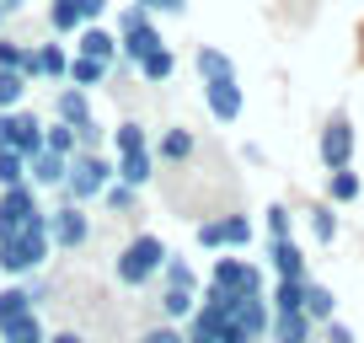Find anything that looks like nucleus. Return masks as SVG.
Wrapping results in <instances>:
<instances>
[{"label":"nucleus","instance_id":"24","mask_svg":"<svg viewBox=\"0 0 364 343\" xmlns=\"http://www.w3.org/2000/svg\"><path fill=\"white\" fill-rule=\"evenodd\" d=\"M107 75H113V65H102V59H86V54H70V70H65V80H70V86L91 92V86H102Z\"/></svg>","mask_w":364,"mask_h":343},{"label":"nucleus","instance_id":"36","mask_svg":"<svg viewBox=\"0 0 364 343\" xmlns=\"http://www.w3.org/2000/svg\"><path fill=\"white\" fill-rule=\"evenodd\" d=\"M16 183H27V156L0 150V188H16Z\"/></svg>","mask_w":364,"mask_h":343},{"label":"nucleus","instance_id":"30","mask_svg":"<svg viewBox=\"0 0 364 343\" xmlns=\"http://www.w3.org/2000/svg\"><path fill=\"white\" fill-rule=\"evenodd\" d=\"M359 194H364V183H359V172H353V167L327 172V204H353Z\"/></svg>","mask_w":364,"mask_h":343},{"label":"nucleus","instance_id":"3","mask_svg":"<svg viewBox=\"0 0 364 343\" xmlns=\"http://www.w3.org/2000/svg\"><path fill=\"white\" fill-rule=\"evenodd\" d=\"M113 177H118V167H113L107 150H75V156H70V172H65V188H59V204H80V209L97 204Z\"/></svg>","mask_w":364,"mask_h":343},{"label":"nucleus","instance_id":"25","mask_svg":"<svg viewBox=\"0 0 364 343\" xmlns=\"http://www.w3.org/2000/svg\"><path fill=\"white\" fill-rule=\"evenodd\" d=\"M156 285H171V290H204V279H198V268L182 258V252H166V268H161Z\"/></svg>","mask_w":364,"mask_h":343},{"label":"nucleus","instance_id":"40","mask_svg":"<svg viewBox=\"0 0 364 343\" xmlns=\"http://www.w3.org/2000/svg\"><path fill=\"white\" fill-rule=\"evenodd\" d=\"M22 54H27V43H16V38L0 33V70H22Z\"/></svg>","mask_w":364,"mask_h":343},{"label":"nucleus","instance_id":"43","mask_svg":"<svg viewBox=\"0 0 364 343\" xmlns=\"http://www.w3.org/2000/svg\"><path fill=\"white\" fill-rule=\"evenodd\" d=\"M22 6H27V0H0V11H6V16H11V11H22Z\"/></svg>","mask_w":364,"mask_h":343},{"label":"nucleus","instance_id":"32","mask_svg":"<svg viewBox=\"0 0 364 343\" xmlns=\"http://www.w3.org/2000/svg\"><path fill=\"white\" fill-rule=\"evenodd\" d=\"M43 150H54V156H75L80 139H75V124H43Z\"/></svg>","mask_w":364,"mask_h":343},{"label":"nucleus","instance_id":"29","mask_svg":"<svg viewBox=\"0 0 364 343\" xmlns=\"http://www.w3.org/2000/svg\"><path fill=\"white\" fill-rule=\"evenodd\" d=\"M268 306L273 311H306V279H273Z\"/></svg>","mask_w":364,"mask_h":343},{"label":"nucleus","instance_id":"22","mask_svg":"<svg viewBox=\"0 0 364 343\" xmlns=\"http://www.w3.org/2000/svg\"><path fill=\"white\" fill-rule=\"evenodd\" d=\"M54 118H59V124H86V118H91V92H80V86H59V92H54Z\"/></svg>","mask_w":364,"mask_h":343},{"label":"nucleus","instance_id":"5","mask_svg":"<svg viewBox=\"0 0 364 343\" xmlns=\"http://www.w3.org/2000/svg\"><path fill=\"white\" fill-rule=\"evenodd\" d=\"M150 48H161V27L150 22L145 6L129 0L124 11H118V59H124V65H139Z\"/></svg>","mask_w":364,"mask_h":343},{"label":"nucleus","instance_id":"31","mask_svg":"<svg viewBox=\"0 0 364 343\" xmlns=\"http://www.w3.org/2000/svg\"><path fill=\"white\" fill-rule=\"evenodd\" d=\"M102 209H107V215H134V209H139V188H129V183L113 177V183L102 188Z\"/></svg>","mask_w":364,"mask_h":343},{"label":"nucleus","instance_id":"27","mask_svg":"<svg viewBox=\"0 0 364 343\" xmlns=\"http://www.w3.org/2000/svg\"><path fill=\"white\" fill-rule=\"evenodd\" d=\"M150 145V134H145V124H134V118H124L118 129H107V156H124V150H145Z\"/></svg>","mask_w":364,"mask_h":343},{"label":"nucleus","instance_id":"17","mask_svg":"<svg viewBox=\"0 0 364 343\" xmlns=\"http://www.w3.org/2000/svg\"><path fill=\"white\" fill-rule=\"evenodd\" d=\"M75 54H86V59H102V65H118V33H107V27L86 22V27L75 33Z\"/></svg>","mask_w":364,"mask_h":343},{"label":"nucleus","instance_id":"19","mask_svg":"<svg viewBox=\"0 0 364 343\" xmlns=\"http://www.w3.org/2000/svg\"><path fill=\"white\" fill-rule=\"evenodd\" d=\"M193 70H198V86H204V80H230L236 75V59H230L225 48H215V43H198Z\"/></svg>","mask_w":364,"mask_h":343},{"label":"nucleus","instance_id":"39","mask_svg":"<svg viewBox=\"0 0 364 343\" xmlns=\"http://www.w3.org/2000/svg\"><path fill=\"white\" fill-rule=\"evenodd\" d=\"M316 338H321V343H359V338H353V327H348V322H338V317H332V322H321V327H316Z\"/></svg>","mask_w":364,"mask_h":343},{"label":"nucleus","instance_id":"26","mask_svg":"<svg viewBox=\"0 0 364 343\" xmlns=\"http://www.w3.org/2000/svg\"><path fill=\"white\" fill-rule=\"evenodd\" d=\"M48 27H54L59 38L80 33V27H86V11H80V0H48Z\"/></svg>","mask_w":364,"mask_h":343},{"label":"nucleus","instance_id":"13","mask_svg":"<svg viewBox=\"0 0 364 343\" xmlns=\"http://www.w3.org/2000/svg\"><path fill=\"white\" fill-rule=\"evenodd\" d=\"M268 268L273 279H311V258L295 236H273L268 241Z\"/></svg>","mask_w":364,"mask_h":343},{"label":"nucleus","instance_id":"41","mask_svg":"<svg viewBox=\"0 0 364 343\" xmlns=\"http://www.w3.org/2000/svg\"><path fill=\"white\" fill-rule=\"evenodd\" d=\"M134 6H145L150 16H182L188 11V0H134Z\"/></svg>","mask_w":364,"mask_h":343},{"label":"nucleus","instance_id":"34","mask_svg":"<svg viewBox=\"0 0 364 343\" xmlns=\"http://www.w3.org/2000/svg\"><path fill=\"white\" fill-rule=\"evenodd\" d=\"M311 236H316V247H332V241H338V204L311 209Z\"/></svg>","mask_w":364,"mask_h":343},{"label":"nucleus","instance_id":"6","mask_svg":"<svg viewBox=\"0 0 364 343\" xmlns=\"http://www.w3.org/2000/svg\"><path fill=\"white\" fill-rule=\"evenodd\" d=\"M193 241L204 252H247L257 241V226H252V215H215V220H198Z\"/></svg>","mask_w":364,"mask_h":343},{"label":"nucleus","instance_id":"35","mask_svg":"<svg viewBox=\"0 0 364 343\" xmlns=\"http://www.w3.org/2000/svg\"><path fill=\"white\" fill-rule=\"evenodd\" d=\"M262 231H268V241L273 236H295V215H289V204H268V209H262Z\"/></svg>","mask_w":364,"mask_h":343},{"label":"nucleus","instance_id":"4","mask_svg":"<svg viewBox=\"0 0 364 343\" xmlns=\"http://www.w3.org/2000/svg\"><path fill=\"white\" fill-rule=\"evenodd\" d=\"M204 285L225 290V295H268V274H262L252 258H241V252H215Z\"/></svg>","mask_w":364,"mask_h":343},{"label":"nucleus","instance_id":"38","mask_svg":"<svg viewBox=\"0 0 364 343\" xmlns=\"http://www.w3.org/2000/svg\"><path fill=\"white\" fill-rule=\"evenodd\" d=\"M75 139H80V150H102L107 145V129L97 124V118H86V124H75Z\"/></svg>","mask_w":364,"mask_h":343},{"label":"nucleus","instance_id":"9","mask_svg":"<svg viewBox=\"0 0 364 343\" xmlns=\"http://www.w3.org/2000/svg\"><path fill=\"white\" fill-rule=\"evenodd\" d=\"M33 215H43V194L33 183H16V188H0V241L16 236Z\"/></svg>","mask_w":364,"mask_h":343},{"label":"nucleus","instance_id":"1","mask_svg":"<svg viewBox=\"0 0 364 343\" xmlns=\"http://www.w3.org/2000/svg\"><path fill=\"white\" fill-rule=\"evenodd\" d=\"M48 258H54V241H48V204H43V215H33L16 236L0 241V274H6V279L43 274Z\"/></svg>","mask_w":364,"mask_h":343},{"label":"nucleus","instance_id":"21","mask_svg":"<svg viewBox=\"0 0 364 343\" xmlns=\"http://www.w3.org/2000/svg\"><path fill=\"white\" fill-rule=\"evenodd\" d=\"M161 322H177V327H188V317L198 311V290H171V285H161Z\"/></svg>","mask_w":364,"mask_h":343},{"label":"nucleus","instance_id":"16","mask_svg":"<svg viewBox=\"0 0 364 343\" xmlns=\"http://www.w3.org/2000/svg\"><path fill=\"white\" fill-rule=\"evenodd\" d=\"M316 338V322L306 311H273L268 322V343H311Z\"/></svg>","mask_w":364,"mask_h":343},{"label":"nucleus","instance_id":"23","mask_svg":"<svg viewBox=\"0 0 364 343\" xmlns=\"http://www.w3.org/2000/svg\"><path fill=\"white\" fill-rule=\"evenodd\" d=\"M134 70H139V80H145V86H166V80L177 75V54H171V48L161 43V48H150V54L139 59Z\"/></svg>","mask_w":364,"mask_h":343},{"label":"nucleus","instance_id":"20","mask_svg":"<svg viewBox=\"0 0 364 343\" xmlns=\"http://www.w3.org/2000/svg\"><path fill=\"white\" fill-rule=\"evenodd\" d=\"M0 343H48V327H43L38 311H22V317L0 322Z\"/></svg>","mask_w":364,"mask_h":343},{"label":"nucleus","instance_id":"2","mask_svg":"<svg viewBox=\"0 0 364 343\" xmlns=\"http://www.w3.org/2000/svg\"><path fill=\"white\" fill-rule=\"evenodd\" d=\"M166 241L156 236V231H134V236L118 247V258H113V279L124 290H145V285H156L161 279V268H166Z\"/></svg>","mask_w":364,"mask_h":343},{"label":"nucleus","instance_id":"33","mask_svg":"<svg viewBox=\"0 0 364 343\" xmlns=\"http://www.w3.org/2000/svg\"><path fill=\"white\" fill-rule=\"evenodd\" d=\"M27 86H33V80H27L22 70H0V113H11V107H22Z\"/></svg>","mask_w":364,"mask_h":343},{"label":"nucleus","instance_id":"7","mask_svg":"<svg viewBox=\"0 0 364 343\" xmlns=\"http://www.w3.org/2000/svg\"><path fill=\"white\" fill-rule=\"evenodd\" d=\"M0 150L38 156V150H43V118H38L33 107H11V113H0Z\"/></svg>","mask_w":364,"mask_h":343},{"label":"nucleus","instance_id":"14","mask_svg":"<svg viewBox=\"0 0 364 343\" xmlns=\"http://www.w3.org/2000/svg\"><path fill=\"white\" fill-rule=\"evenodd\" d=\"M65 172H70V156H54V150L27 156V183H33L38 194H59V188H65Z\"/></svg>","mask_w":364,"mask_h":343},{"label":"nucleus","instance_id":"42","mask_svg":"<svg viewBox=\"0 0 364 343\" xmlns=\"http://www.w3.org/2000/svg\"><path fill=\"white\" fill-rule=\"evenodd\" d=\"M48 343H86V338H80L75 327H65V332H48Z\"/></svg>","mask_w":364,"mask_h":343},{"label":"nucleus","instance_id":"45","mask_svg":"<svg viewBox=\"0 0 364 343\" xmlns=\"http://www.w3.org/2000/svg\"><path fill=\"white\" fill-rule=\"evenodd\" d=\"M0 27H6V11H0Z\"/></svg>","mask_w":364,"mask_h":343},{"label":"nucleus","instance_id":"44","mask_svg":"<svg viewBox=\"0 0 364 343\" xmlns=\"http://www.w3.org/2000/svg\"><path fill=\"white\" fill-rule=\"evenodd\" d=\"M188 343H215V338H198V332H188Z\"/></svg>","mask_w":364,"mask_h":343},{"label":"nucleus","instance_id":"8","mask_svg":"<svg viewBox=\"0 0 364 343\" xmlns=\"http://www.w3.org/2000/svg\"><path fill=\"white\" fill-rule=\"evenodd\" d=\"M48 241H54V252H80L91 241V215L80 204H54L48 209Z\"/></svg>","mask_w":364,"mask_h":343},{"label":"nucleus","instance_id":"15","mask_svg":"<svg viewBox=\"0 0 364 343\" xmlns=\"http://www.w3.org/2000/svg\"><path fill=\"white\" fill-rule=\"evenodd\" d=\"M150 150H156V167H182V161H193L198 139H193V129H161L150 139Z\"/></svg>","mask_w":364,"mask_h":343},{"label":"nucleus","instance_id":"12","mask_svg":"<svg viewBox=\"0 0 364 343\" xmlns=\"http://www.w3.org/2000/svg\"><path fill=\"white\" fill-rule=\"evenodd\" d=\"M204 107H209V118H215V124H236L241 107H247L241 80H236V75H230V80H204Z\"/></svg>","mask_w":364,"mask_h":343},{"label":"nucleus","instance_id":"28","mask_svg":"<svg viewBox=\"0 0 364 343\" xmlns=\"http://www.w3.org/2000/svg\"><path fill=\"white\" fill-rule=\"evenodd\" d=\"M306 317L316 322V327L338 317V295H332L327 285H316V279H306Z\"/></svg>","mask_w":364,"mask_h":343},{"label":"nucleus","instance_id":"37","mask_svg":"<svg viewBox=\"0 0 364 343\" xmlns=\"http://www.w3.org/2000/svg\"><path fill=\"white\" fill-rule=\"evenodd\" d=\"M139 343H188V327H177V322H156V327H145Z\"/></svg>","mask_w":364,"mask_h":343},{"label":"nucleus","instance_id":"18","mask_svg":"<svg viewBox=\"0 0 364 343\" xmlns=\"http://www.w3.org/2000/svg\"><path fill=\"white\" fill-rule=\"evenodd\" d=\"M113 167H118V183H129V188H150V177H156V150H124V156H113Z\"/></svg>","mask_w":364,"mask_h":343},{"label":"nucleus","instance_id":"10","mask_svg":"<svg viewBox=\"0 0 364 343\" xmlns=\"http://www.w3.org/2000/svg\"><path fill=\"white\" fill-rule=\"evenodd\" d=\"M316 156H321V167H327V172L353 167V118H348V113H332L327 124H321Z\"/></svg>","mask_w":364,"mask_h":343},{"label":"nucleus","instance_id":"11","mask_svg":"<svg viewBox=\"0 0 364 343\" xmlns=\"http://www.w3.org/2000/svg\"><path fill=\"white\" fill-rule=\"evenodd\" d=\"M70 70V48L65 43H27L22 54V75L27 80H65Z\"/></svg>","mask_w":364,"mask_h":343}]
</instances>
